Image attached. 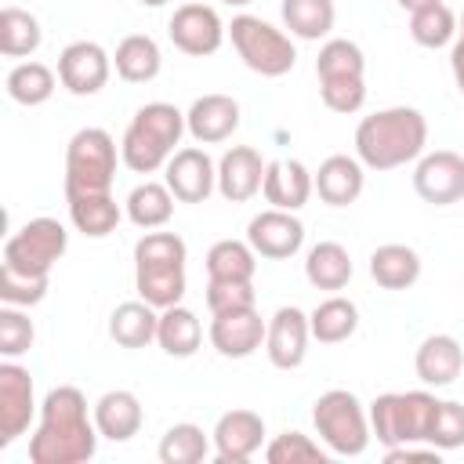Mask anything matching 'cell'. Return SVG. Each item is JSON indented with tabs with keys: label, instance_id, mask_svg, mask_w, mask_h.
<instances>
[{
	"label": "cell",
	"instance_id": "obj_1",
	"mask_svg": "<svg viewBox=\"0 0 464 464\" xmlns=\"http://www.w3.org/2000/svg\"><path fill=\"white\" fill-rule=\"evenodd\" d=\"M69 246V232L58 218H33L4 243V272H0V301L4 304H40L47 297L51 268L62 261Z\"/></svg>",
	"mask_w": 464,
	"mask_h": 464
},
{
	"label": "cell",
	"instance_id": "obj_2",
	"mask_svg": "<svg viewBox=\"0 0 464 464\" xmlns=\"http://www.w3.org/2000/svg\"><path fill=\"white\" fill-rule=\"evenodd\" d=\"M98 450V424L72 384H58L40 402V424L29 439L33 464H83Z\"/></svg>",
	"mask_w": 464,
	"mask_h": 464
},
{
	"label": "cell",
	"instance_id": "obj_3",
	"mask_svg": "<svg viewBox=\"0 0 464 464\" xmlns=\"http://www.w3.org/2000/svg\"><path fill=\"white\" fill-rule=\"evenodd\" d=\"M428 120L413 105H392L362 116L355 127V156L370 170H395L424 156Z\"/></svg>",
	"mask_w": 464,
	"mask_h": 464
},
{
	"label": "cell",
	"instance_id": "obj_4",
	"mask_svg": "<svg viewBox=\"0 0 464 464\" xmlns=\"http://www.w3.org/2000/svg\"><path fill=\"white\" fill-rule=\"evenodd\" d=\"M185 257L188 246L178 232H145L134 243V290L152 308L181 304L185 297Z\"/></svg>",
	"mask_w": 464,
	"mask_h": 464
},
{
	"label": "cell",
	"instance_id": "obj_5",
	"mask_svg": "<svg viewBox=\"0 0 464 464\" xmlns=\"http://www.w3.org/2000/svg\"><path fill=\"white\" fill-rule=\"evenodd\" d=\"M185 112L170 102H149L141 105L120 141V160L134 174H152L167 167V160L178 152V141L185 134Z\"/></svg>",
	"mask_w": 464,
	"mask_h": 464
},
{
	"label": "cell",
	"instance_id": "obj_6",
	"mask_svg": "<svg viewBox=\"0 0 464 464\" xmlns=\"http://www.w3.org/2000/svg\"><path fill=\"white\" fill-rule=\"evenodd\" d=\"M312 424L334 457H359L370 446V410L348 388H330L312 406Z\"/></svg>",
	"mask_w": 464,
	"mask_h": 464
},
{
	"label": "cell",
	"instance_id": "obj_7",
	"mask_svg": "<svg viewBox=\"0 0 464 464\" xmlns=\"http://www.w3.org/2000/svg\"><path fill=\"white\" fill-rule=\"evenodd\" d=\"M439 399L431 392H384L370 402V431L377 442L402 446V442H428Z\"/></svg>",
	"mask_w": 464,
	"mask_h": 464
},
{
	"label": "cell",
	"instance_id": "obj_8",
	"mask_svg": "<svg viewBox=\"0 0 464 464\" xmlns=\"http://www.w3.org/2000/svg\"><path fill=\"white\" fill-rule=\"evenodd\" d=\"M228 36H232V47L243 58V65L257 76L276 80L297 65V47L290 44V36L257 14H236L228 25Z\"/></svg>",
	"mask_w": 464,
	"mask_h": 464
},
{
	"label": "cell",
	"instance_id": "obj_9",
	"mask_svg": "<svg viewBox=\"0 0 464 464\" xmlns=\"http://www.w3.org/2000/svg\"><path fill=\"white\" fill-rule=\"evenodd\" d=\"M116 178V141L102 127H80L65 145V196L109 192Z\"/></svg>",
	"mask_w": 464,
	"mask_h": 464
},
{
	"label": "cell",
	"instance_id": "obj_10",
	"mask_svg": "<svg viewBox=\"0 0 464 464\" xmlns=\"http://www.w3.org/2000/svg\"><path fill=\"white\" fill-rule=\"evenodd\" d=\"M228 25L221 22V14L203 4V0H188L181 7H174L170 22H167V36L170 44L181 51V54H192V58H207L221 47Z\"/></svg>",
	"mask_w": 464,
	"mask_h": 464
},
{
	"label": "cell",
	"instance_id": "obj_11",
	"mask_svg": "<svg viewBox=\"0 0 464 464\" xmlns=\"http://www.w3.org/2000/svg\"><path fill=\"white\" fill-rule=\"evenodd\" d=\"M413 192L431 207H450L464 199V156L453 149L424 152L413 167Z\"/></svg>",
	"mask_w": 464,
	"mask_h": 464
},
{
	"label": "cell",
	"instance_id": "obj_12",
	"mask_svg": "<svg viewBox=\"0 0 464 464\" xmlns=\"http://www.w3.org/2000/svg\"><path fill=\"white\" fill-rule=\"evenodd\" d=\"M112 72V58L102 44L94 40H72L62 54H58V80L69 94L76 98H91L109 83Z\"/></svg>",
	"mask_w": 464,
	"mask_h": 464
},
{
	"label": "cell",
	"instance_id": "obj_13",
	"mask_svg": "<svg viewBox=\"0 0 464 464\" xmlns=\"http://www.w3.org/2000/svg\"><path fill=\"white\" fill-rule=\"evenodd\" d=\"M163 181L178 203H207L210 192L218 188V163L207 156V149L185 145L167 160Z\"/></svg>",
	"mask_w": 464,
	"mask_h": 464
},
{
	"label": "cell",
	"instance_id": "obj_14",
	"mask_svg": "<svg viewBox=\"0 0 464 464\" xmlns=\"http://www.w3.org/2000/svg\"><path fill=\"white\" fill-rule=\"evenodd\" d=\"M33 377L14 359L0 362V446H11L18 435H25L33 413H36Z\"/></svg>",
	"mask_w": 464,
	"mask_h": 464
},
{
	"label": "cell",
	"instance_id": "obj_15",
	"mask_svg": "<svg viewBox=\"0 0 464 464\" xmlns=\"http://www.w3.org/2000/svg\"><path fill=\"white\" fill-rule=\"evenodd\" d=\"M246 243L254 246L257 257H268V261H283V257H294L304 243V225L294 210H279V207H268L261 214L250 218L246 225Z\"/></svg>",
	"mask_w": 464,
	"mask_h": 464
},
{
	"label": "cell",
	"instance_id": "obj_16",
	"mask_svg": "<svg viewBox=\"0 0 464 464\" xmlns=\"http://www.w3.org/2000/svg\"><path fill=\"white\" fill-rule=\"evenodd\" d=\"M308 341H312V326L308 315L294 304H283L272 319H268V334H265V352L268 362L276 370H297L308 355Z\"/></svg>",
	"mask_w": 464,
	"mask_h": 464
},
{
	"label": "cell",
	"instance_id": "obj_17",
	"mask_svg": "<svg viewBox=\"0 0 464 464\" xmlns=\"http://www.w3.org/2000/svg\"><path fill=\"white\" fill-rule=\"evenodd\" d=\"M210 439H214V453L221 464H243L265 442V417L254 410H228L218 417Z\"/></svg>",
	"mask_w": 464,
	"mask_h": 464
},
{
	"label": "cell",
	"instance_id": "obj_18",
	"mask_svg": "<svg viewBox=\"0 0 464 464\" xmlns=\"http://www.w3.org/2000/svg\"><path fill=\"white\" fill-rule=\"evenodd\" d=\"M268 323L257 315V308H236L210 319V344L225 359H246L265 344Z\"/></svg>",
	"mask_w": 464,
	"mask_h": 464
},
{
	"label": "cell",
	"instance_id": "obj_19",
	"mask_svg": "<svg viewBox=\"0 0 464 464\" xmlns=\"http://www.w3.org/2000/svg\"><path fill=\"white\" fill-rule=\"evenodd\" d=\"M265 167L268 160H261L257 149L250 145H232L221 160H218V192L228 203H246L261 192L265 185Z\"/></svg>",
	"mask_w": 464,
	"mask_h": 464
},
{
	"label": "cell",
	"instance_id": "obj_20",
	"mask_svg": "<svg viewBox=\"0 0 464 464\" xmlns=\"http://www.w3.org/2000/svg\"><path fill=\"white\" fill-rule=\"evenodd\" d=\"M185 127L199 145H218L239 130V102L232 94H203L188 105Z\"/></svg>",
	"mask_w": 464,
	"mask_h": 464
},
{
	"label": "cell",
	"instance_id": "obj_21",
	"mask_svg": "<svg viewBox=\"0 0 464 464\" xmlns=\"http://www.w3.org/2000/svg\"><path fill=\"white\" fill-rule=\"evenodd\" d=\"M315 181V192L326 207H348L362 196V185H366V167L359 156H344V152H334L319 163V170L312 174Z\"/></svg>",
	"mask_w": 464,
	"mask_h": 464
},
{
	"label": "cell",
	"instance_id": "obj_22",
	"mask_svg": "<svg viewBox=\"0 0 464 464\" xmlns=\"http://www.w3.org/2000/svg\"><path fill=\"white\" fill-rule=\"evenodd\" d=\"M413 370L428 388H446L460 377L464 370V348L457 337L450 334H431L420 341L417 355H413Z\"/></svg>",
	"mask_w": 464,
	"mask_h": 464
},
{
	"label": "cell",
	"instance_id": "obj_23",
	"mask_svg": "<svg viewBox=\"0 0 464 464\" xmlns=\"http://www.w3.org/2000/svg\"><path fill=\"white\" fill-rule=\"evenodd\" d=\"M261 192L279 210H301L308 203V196L315 192V181L301 160H268Z\"/></svg>",
	"mask_w": 464,
	"mask_h": 464
},
{
	"label": "cell",
	"instance_id": "obj_24",
	"mask_svg": "<svg viewBox=\"0 0 464 464\" xmlns=\"http://www.w3.org/2000/svg\"><path fill=\"white\" fill-rule=\"evenodd\" d=\"M94 424H98V435L109 439V442H127L141 431V420H145V410L138 402L134 392L127 388H112L105 392L98 402H94Z\"/></svg>",
	"mask_w": 464,
	"mask_h": 464
},
{
	"label": "cell",
	"instance_id": "obj_25",
	"mask_svg": "<svg viewBox=\"0 0 464 464\" xmlns=\"http://www.w3.org/2000/svg\"><path fill=\"white\" fill-rule=\"evenodd\" d=\"M370 276L381 290H410L420 279V254L406 243H384L370 254Z\"/></svg>",
	"mask_w": 464,
	"mask_h": 464
},
{
	"label": "cell",
	"instance_id": "obj_26",
	"mask_svg": "<svg viewBox=\"0 0 464 464\" xmlns=\"http://www.w3.org/2000/svg\"><path fill=\"white\" fill-rule=\"evenodd\" d=\"M65 203H69V221L76 225V232L91 239H105L109 232H116L123 218L112 192H76V196H65Z\"/></svg>",
	"mask_w": 464,
	"mask_h": 464
},
{
	"label": "cell",
	"instance_id": "obj_27",
	"mask_svg": "<svg viewBox=\"0 0 464 464\" xmlns=\"http://www.w3.org/2000/svg\"><path fill=\"white\" fill-rule=\"evenodd\" d=\"M156 330H160V308H152L141 297L116 304L109 315V337L120 348H145L149 341H156Z\"/></svg>",
	"mask_w": 464,
	"mask_h": 464
},
{
	"label": "cell",
	"instance_id": "obj_28",
	"mask_svg": "<svg viewBox=\"0 0 464 464\" xmlns=\"http://www.w3.org/2000/svg\"><path fill=\"white\" fill-rule=\"evenodd\" d=\"M112 65L120 72V80L127 83H149L160 76L163 69V54H160V44L145 33H130L116 44V54H112Z\"/></svg>",
	"mask_w": 464,
	"mask_h": 464
},
{
	"label": "cell",
	"instance_id": "obj_29",
	"mask_svg": "<svg viewBox=\"0 0 464 464\" xmlns=\"http://www.w3.org/2000/svg\"><path fill=\"white\" fill-rule=\"evenodd\" d=\"M156 344H160L167 355H174V359H188V355H196L199 344H203V326H199L196 312L185 308V304H170V308H163V312H160Z\"/></svg>",
	"mask_w": 464,
	"mask_h": 464
},
{
	"label": "cell",
	"instance_id": "obj_30",
	"mask_svg": "<svg viewBox=\"0 0 464 464\" xmlns=\"http://www.w3.org/2000/svg\"><path fill=\"white\" fill-rule=\"evenodd\" d=\"M308 326H312V337L319 344H341L359 330V308H355V301L334 294L312 308Z\"/></svg>",
	"mask_w": 464,
	"mask_h": 464
},
{
	"label": "cell",
	"instance_id": "obj_31",
	"mask_svg": "<svg viewBox=\"0 0 464 464\" xmlns=\"http://www.w3.org/2000/svg\"><path fill=\"white\" fill-rule=\"evenodd\" d=\"M304 276L315 290H344L348 279H352V257L341 243L334 239H323L308 250L304 257Z\"/></svg>",
	"mask_w": 464,
	"mask_h": 464
},
{
	"label": "cell",
	"instance_id": "obj_32",
	"mask_svg": "<svg viewBox=\"0 0 464 464\" xmlns=\"http://www.w3.org/2000/svg\"><path fill=\"white\" fill-rule=\"evenodd\" d=\"M170 214H174V192L167 188V181L163 185L160 181H141L127 192V218L138 228H145V232L163 228L170 221Z\"/></svg>",
	"mask_w": 464,
	"mask_h": 464
},
{
	"label": "cell",
	"instance_id": "obj_33",
	"mask_svg": "<svg viewBox=\"0 0 464 464\" xmlns=\"http://www.w3.org/2000/svg\"><path fill=\"white\" fill-rule=\"evenodd\" d=\"M283 25L297 40H323L337 22L334 0H283Z\"/></svg>",
	"mask_w": 464,
	"mask_h": 464
},
{
	"label": "cell",
	"instance_id": "obj_34",
	"mask_svg": "<svg viewBox=\"0 0 464 464\" xmlns=\"http://www.w3.org/2000/svg\"><path fill=\"white\" fill-rule=\"evenodd\" d=\"M254 272H257V254L246 239H218L207 250V279L254 283Z\"/></svg>",
	"mask_w": 464,
	"mask_h": 464
},
{
	"label": "cell",
	"instance_id": "obj_35",
	"mask_svg": "<svg viewBox=\"0 0 464 464\" xmlns=\"http://www.w3.org/2000/svg\"><path fill=\"white\" fill-rule=\"evenodd\" d=\"M44 44V29L36 14L22 7H4L0 11V54L4 58H25Z\"/></svg>",
	"mask_w": 464,
	"mask_h": 464
},
{
	"label": "cell",
	"instance_id": "obj_36",
	"mask_svg": "<svg viewBox=\"0 0 464 464\" xmlns=\"http://www.w3.org/2000/svg\"><path fill=\"white\" fill-rule=\"evenodd\" d=\"M4 87H7V98H11V102L33 109V105H44V102L54 94V72H51L44 62H18V65L7 72Z\"/></svg>",
	"mask_w": 464,
	"mask_h": 464
},
{
	"label": "cell",
	"instance_id": "obj_37",
	"mask_svg": "<svg viewBox=\"0 0 464 464\" xmlns=\"http://www.w3.org/2000/svg\"><path fill=\"white\" fill-rule=\"evenodd\" d=\"M160 460L163 464H199L207 453H210V439L199 424L192 420H181V424H170L160 439Z\"/></svg>",
	"mask_w": 464,
	"mask_h": 464
},
{
	"label": "cell",
	"instance_id": "obj_38",
	"mask_svg": "<svg viewBox=\"0 0 464 464\" xmlns=\"http://www.w3.org/2000/svg\"><path fill=\"white\" fill-rule=\"evenodd\" d=\"M410 36L420 44V47H446L453 44L457 36V14L439 0V4H428V7H417L410 11Z\"/></svg>",
	"mask_w": 464,
	"mask_h": 464
},
{
	"label": "cell",
	"instance_id": "obj_39",
	"mask_svg": "<svg viewBox=\"0 0 464 464\" xmlns=\"http://www.w3.org/2000/svg\"><path fill=\"white\" fill-rule=\"evenodd\" d=\"M315 76L319 80H334V76H366V58H362V47L352 44V40H326L319 47V58H315Z\"/></svg>",
	"mask_w": 464,
	"mask_h": 464
},
{
	"label": "cell",
	"instance_id": "obj_40",
	"mask_svg": "<svg viewBox=\"0 0 464 464\" xmlns=\"http://www.w3.org/2000/svg\"><path fill=\"white\" fill-rule=\"evenodd\" d=\"M268 464H326V450L312 442L304 431H283L265 446Z\"/></svg>",
	"mask_w": 464,
	"mask_h": 464
},
{
	"label": "cell",
	"instance_id": "obj_41",
	"mask_svg": "<svg viewBox=\"0 0 464 464\" xmlns=\"http://www.w3.org/2000/svg\"><path fill=\"white\" fill-rule=\"evenodd\" d=\"M33 319L18 308V304H4L0 308V355L4 359H18L33 348Z\"/></svg>",
	"mask_w": 464,
	"mask_h": 464
},
{
	"label": "cell",
	"instance_id": "obj_42",
	"mask_svg": "<svg viewBox=\"0 0 464 464\" xmlns=\"http://www.w3.org/2000/svg\"><path fill=\"white\" fill-rule=\"evenodd\" d=\"M319 94H323V105L330 112H341V116H352L362 109L366 102V76H334V80H319Z\"/></svg>",
	"mask_w": 464,
	"mask_h": 464
},
{
	"label": "cell",
	"instance_id": "obj_43",
	"mask_svg": "<svg viewBox=\"0 0 464 464\" xmlns=\"http://www.w3.org/2000/svg\"><path fill=\"white\" fill-rule=\"evenodd\" d=\"M428 442L435 450H460L464 446V406L453 402V399H439V410H435V420H431V431H428Z\"/></svg>",
	"mask_w": 464,
	"mask_h": 464
},
{
	"label": "cell",
	"instance_id": "obj_44",
	"mask_svg": "<svg viewBox=\"0 0 464 464\" xmlns=\"http://www.w3.org/2000/svg\"><path fill=\"white\" fill-rule=\"evenodd\" d=\"M257 294L254 283H236V279H207V308L210 315L236 312V308H254Z\"/></svg>",
	"mask_w": 464,
	"mask_h": 464
},
{
	"label": "cell",
	"instance_id": "obj_45",
	"mask_svg": "<svg viewBox=\"0 0 464 464\" xmlns=\"http://www.w3.org/2000/svg\"><path fill=\"white\" fill-rule=\"evenodd\" d=\"M439 453H442V450H435L431 442H428L424 450H420L417 442H402V446H388V450H384V460H388V464H399V460H435V464H439Z\"/></svg>",
	"mask_w": 464,
	"mask_h": 464
},
{
	"label": "cell",
	"instance_id": "obj_46",
	"mask_svg": "<svg viewBox=\"0 0 464 464\" xmlns=\"http://www.w3.org/2000/svg\"><path fill=\"white\" fill-rule=\"evenodd\" d=\"M450 69H453L457 91L464 94V36H457V40H453V51H450Z\"/></svg>",
	"mask_w": 464,
	"mask_h": 464
},
{
	"label": "cell",
	"instance_id": "obj_47",
	"mask_svg": "<svg viewBox=\"0 0 464 464\" xmlns=\"http://www.w3.org/2000/svg\"><path fill=\"white\" fill-rule=\"evenodd\" d=\"M402 11H417V7H428V4H439V0H395Z\"/></svg>",
	"mask_w": 464,
	"mask_h": 464
},
{
	"label": "cell",
	"instance_id": "obj_48",
	"mask_svg": "<svg viewBox=\"0 0 464 464\" xmlns=\"http://www.w3.org/2000/svg\"><path fill=\"white\" fill-rule=\"evenodd\" d=\"M138 4H145V7H163V4H170V0H138Z\"/></svg>",
	"mask_w": 464,
	"mask_h": 464
},
{
	"label": "cell",
	"instance_id": "obj_49",
	"mask_svg": "<svg viewBox=\"0 0 464 464\" xmlns=\"http://www.w3.org/2000/svg\"><path fill=\"white\" fill-rule=\"evenodd\" d=\"M228 7H246V4H254V0H225Z\"/></svg>",
	"mask_w": 464,
	"mask_h": 464
},
{
	"label": "cell",
	"instance_id": "obj_50",
	"mask_svg": "<svg viewBox=\"0 0 464 464\" xmlns=\"http://www.w3.org/2000/svg\"><path fill=\"white\" fill-rule=\"evenodd\" d=\"M457 33H460V36H464V14H460V29H457Z\"/></svg>",
	"mask_w": 464,
	"mask_h": 464
}]
</instances>
